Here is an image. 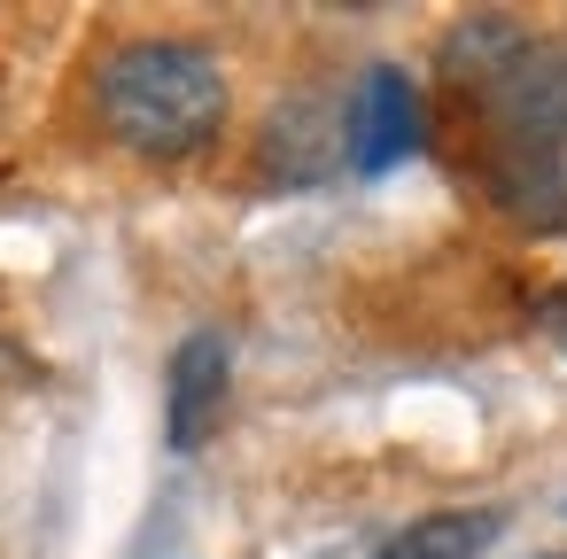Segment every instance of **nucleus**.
Wrapping results in <instances>:
<instances>
[{"label": "nucleus", "mask_w": 567, "mask_h": 559, "mask_svg": "<svg viewBox=\"0 0 567 559\" xmlns=\"http://www.w3.org/2000/svg\"><path fill=\"white\" fill-rule=\"evenodd\" d=\"M226 63L195 40H125L94 63V117L141 164H187L226 133Z\"/></svg>", "instance_id": "obj_1"}, {"label": "nucleus", "mask_w": 567, "mask_h": 559, "mask_svg": "<svg viewBox=\"0 0 567 559\" xmlns=\"http://www.w3.org/2000/svg\"><path fill=\"white\" fill-rule=\"evenodd\" d=\"M420 141H427V110H420L412 71L373 63V71L350 86V102H342V156H350L365 179H381V172L412 164Z\"/></svg>", "instance_id": "obj_2"}, {"label": "nucleus", "mask_w": 567, "mask_h": 559, "mask_svg": "<svg viewBox=\"0 0 567 559\" xmlns=\"http://www.w3.org/2000/svg\"><path fill=\"white\" fill-rule=\"evenodd\" d=\"M497 141H544L567 148V40H528L513 71L482 94Z\"/></svg>", "instance_id": "obj_3"}, {"label": "nucleus", "mask_w": 567, "mask_h": 559, "mask_svg": "<svg viewBox=\"0 0 567 559\" xmlns=\"http://www.w3.org/2000/svg\"><path fill=\"white\" fill-rule=\"evenodd\" d=\"M226 389H234V334L226 327H195L172 350V373H164V435H172V451L210 443V427L226 412Z\"/></svg>", "instance_id": "obj_4"}, {"label": "nucleus", "mask_w": 567, "mask_h": 559, "mask_svg": "<svg viewBox=\"0 0 567 559\" xmlns=\"http://www.w3.org/2000/svg\"><path fill=\"white\" fill-rule=\"evenodd\" d=\"M489 203L520 234H567V156L544 141H489Z\"/></svg>", "instance_id": "obj_5"}, {"label": "nucleus", "mask_w": 567, "mask_h": 559, "mask_svg": "<svg viewBox=\"0 0 567 559\" xmlns=\"http://www.w3.org/2000/svg\"><path fill=\"white\" fill-rule=\"evenodd\" d=\"M334 156H342V117H327V102L296 94V102L272 110V125H265V172H272L280 187H311V179H327Z\"/></svg>", "instance_id": "obj_6"}, {"label": "nucleus", "mask_w": 567, "mask_h": 559, "mask_svg": "<svg viewBox=\"0 0 567 559\" xmlns=\"http://www.w3.org/2000/svg\"><path fill=\"white\" fill-rule=\"evenodd\" d=\"M528 48V24L513 17V9H474V17H458L451 32H443V79L451 86H466V94H489L505 71H513V55Z\"/></svg>", "instance_id": "obj_7"}, {"label": "nucleus", "mask_w": 567, "mask_h": 559, "mask_svg": "<svg viewBox=\"0 0 567 559\" xmlns=\"http://www.w3.org/2000/svg\"><path fill=\"white\" fill-rule=\"evenodd\" d=\"M497 536H505V513H497V505H443V513L404 520V528H396L389 544H373L365 559H482Z\"/></svg>", "instance_id": "obj_8"}, {"label": "nucleus", "mask_w": 567, "mask_h": 559, "mask_svg": "<svg viewBox=\"0 0 567 559\" xmlns=\"http://www.w3.org/2000/svg\"><path fill=\"white\" fill-rule=\"evenodd\" d=\"M536 559H567V551H536Z\"/></svg>", "instance_id": "obj_9"}, {"label": "nucleus", "mask_w": 567, "mask_h": 559, "mask_svg": "<svg viewBox=\"0 0 567 559\" xmlns=\"http://www.w3.org/2000/svg\"><path fill=\"white\" fill-rule=\"evenodd\" d=\"M551 319H559V327H567V303H559V311H551Z\"/></svg>", "instance_id": "obj_10"}]
</instances>
